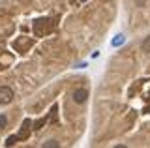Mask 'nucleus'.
<instances>
[{"instance_id":"nucleus-3","label":"nucleus","mask_w":150,"mask_h":148,"mask_svg":"<svg viewBox=\"0 0 150 148\" xmlns=\"http://www.w3.org/2000/svg\"><path fill=\"white\" fill-rule=\"evenodd\" d=\"M30 126H32V122H30V120H25V122H23V128H21V133H19V139H26L28 137V133H30Z\"/></svg>"},{"instance_id":"nucleus-4","label":"nucleus","mask_w":150,"mask_h":148,"mask_svg":"<svg viewBox=\"0 0 150 148\" xmlns=\"http://www.w3.org/2000/svg\"><path fill=\"white\" fill-rule=\"evenodd\" d=\"M111 43H112V47H120V45H124V43H126V36H124V34H118V36H115Z\"/></svg>"},{"instance_id":"nucleus-7","label":"nucleus","mask_w":150,"mask_h":148,"mask_svg":"<svg viewBox=\"0 0 150 148\" xmlns=\"http://www.w3.org/2000/svg\"><path fill=\"white\" fill-rule=\"evenodd\" d=\"M17 141H19V137H17V135H11V137H8V141H6V146H13Z\"/></svg>"},{"instance_id":"nucleus-6","label":"nucleus","mask_w":150,"mask_h":148,"mask_svg":"<svg viewBox=\"0 0 150 148\" xmlns=\"http://www.w3.org/2000/svg\"><path fill=\"white\" fill-rule=\"evenodd\" d=\"M58 146H60L58 141H47V142H43V148H58Z\"/></svg>"},{"instance_id":"nucleus-8","label":"nucleus","mask_w":150,"mask_h":148,"mask_svg":"<svg viewBox=\"0 0 150 148\" xmlns=\"http://www.w3.org/2000/svg\"><path fill=\"white\" fill-rule=\"evenodd\" d=\"M8 126V116L6 114H0V129H4Z\"/></svg>"},{"instance_id":"nucleus-5","label":"nucleus","mask_w":150,"mask_h":148,"mask_svg":"<svg viewBox=\"0 0 150 148\" xmlns=\"http://www.w3.org/2000/svg\"><path fill=\"white\" fill-rule=\"evenodd\" d=\"M141 49H143L144 53H150V36H148V38H144L143 45H141Z\"/></svg>"},{"instance_id":"nucleus-1","label":"nucleus","mask_w":150,"mask_h":148,"mask_svg":"<svg viewBox=\"0 0 150 148\" xmlns=\"http://www.w3.org/2000/svg\"><path fill=\"white\" fill-rule=\"evenodd\" d=\"M13 90L9 88V86H0V103L2 105H8V103H11L13 101Z\"/></svg>"},{"instance_id":"nucleus-2","label":"nucleus","mask_w":150,"mask_h":148,"mask_svg":"<svg viewBox=\"0 0 150 148\" xmlns=\"http://www.w3.org/2000/svg\"><path fill=\"white\" fill-rule=\"evenodd\" d=\"M88 98V90L86 88H77V90H73V101L75 103H84Z\"/></svg>"}]
</instances>
